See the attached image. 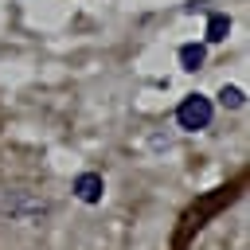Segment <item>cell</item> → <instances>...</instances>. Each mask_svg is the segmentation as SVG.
Returning <instances> with one entry per match:
<instances>
[{
	"mask_svg": "<svg viewBox=\"0 0 250 250\" xmlns=\"http://www.w3.org/2000/svg\"><path fill=\"white\" fill-rule=\"evenodd\" d=\"M102 191H105V184H102V176H98V172H82V176L74 180V195H78L82 203H98V199H102Z\"/></svg>",
	"mask_w": 250,
	"mask_h": 250,
	"instance_id": "obj_2",
	"label": "cell"
},
{
	"mask_svg": "<svg viewBox=\"0 0 250 250\" xmlns=\"http://www.w3.org/2000/svg\"><path fill=\"white\" fill-rule=\"evenodd\" d=\"M176 121H180V129H188V133L207 129V125H211V102H207L203 94H188V98L180 102V109H176Z\"/></svg>",
	"mask_w": 250,
	"mask_h": 250,
	"instance_id": "obj_1",
	"label": "cell"
},
{
	"mask_svg": "<svg viewBox=\"0 0 250 250\" xmlns=\"http://www.w3.org/2000/svg\"><path fill=\"white\" fill-rule=\"evenodd\" d=\"M227 31H230V16L211 12V20H207V43H223V39H227Z\"/></svg>",
	"mask_w": 250,
	"mask_h": 250,
	"instance_id": "obj_3",
	"label": "cell"
},
{
	"mask_svg": "<svg viewBox=\"0 0 250 250\" xmlns=\"http://www.w3.org/2000/svg\"><path fill=\"white\" fill-rule=\"evenodd\" d=\"M219 102L230 105V109H238V105L246 102V94H242V86H223V90H219Z\"/></svg>",
	"mask_w": 250,
	"mask_h": 250,
	"instance_id": "obj_5",
	"label": "cell"
},
{
	"mask_svg": "<svg viewBox=\"0 0 250 250\" xmlns=\"http://www.w3.org/2000/svg\"><path fill=\"white\" fill-rule=\"evenodd\" d=\"M203 55H207L203 43H184V47H180V66H184V70H199V66H203Z\"/></svg>",
	"mask_w": 250,
	"mask_h": 250,
	"instance_id": "obj_4",
	"label": "cell"
}]
</instances>
